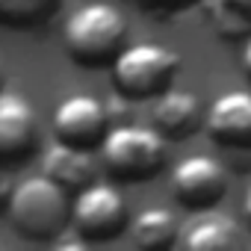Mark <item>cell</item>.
<instances>
[{
	"mask_svg": "<svg viewBox=\"0 0 251 251\" xmlns=\"http://www.w3.org/2000/svg\"><path fill=\"white\" fill-rule=\"evenodd\" d=\"M6 210L15 230L27 239H56L71 219L68 189L48 175L21 180L9 192Z\"/></svg>",
	"mask_w": 251,
	"mask_h": 251,
	"instance_id": "6da1fadb",
	"label": "cell"
},
{
	"mask_svg": "<svg viewBox=\"0 0 251 251\" xmlns=\"http://www.w3.org/2000/svg\"><path fill=\"white\" fill-rule=\"evenodd\" d=\"M127 21L109 3H86L65 24V50L80 65H112L124 48Z\"/></svg>",
	"mask_w": 251,
	"mask_h": 251,
	"instance_id": "7a4b0ae2",
	"label": "cell"
},
{
	"mask_svg": "<svg viewBox=\"0 0 251 251\" xmlns=\"http://www.w3.org/2000/svg\"><path fill=\"white\" fill-rule=\"evenodd\" d=\"M100 157L115 177L145 180L163 169L166 136L157 127L118 124V127H109L106 136L100 139Z\"/></svg>",
	"mask_w": 251,
	"mask_h": 251,
	"instance_id": "3957f363",
	"label": "cell"
},
{
	"mask_svg": "<svg viewBox=\"0 0 251 251\" xmlns=\"http://www.w3.org/2000/svg\"><path fill=\"white\" fill-rule=\"evenodd\" d=\"M180 68V56L163 45H130L112 59V80L124 98H154L166 92Z\"/></svg>",
	"mask_w": 251,
	"mask_h": 251,
	"instance_id": "277c9868",
	"label": "cell"
},
{
	"mask_svg": "<svg viewBox=\"0 0 251 251\" xmlns=\"http://www.w3.org/2000/svg\"><path fill=\"white\" fill-rule=\"evenodd\" d=\"M71 222L86 239H109L127 222V207L112 183H89L71 204Z\"/></svg>",
	"mask_w": 251,
	"mask_h": 251,
	"instance_id": "5b68a950",
	"label": "cell"
},
{
	"mask_svg": "<svg viewBox=\"0 0 251 251\" xmlns=\"http://www.w3.org/2000/svg\"><path fill=\"white\" fill-rule=\"evenodd\" d=\"M227 189V175L225 166L207 154L186 157L183 163L175 166L172 172V192L180 204L189 210H204L213 207Z\"/></svg>",
	"mask_w": 251,
	"mask_h": 251,
	"instance_id": "8992f818",
	"label": "cell"
},
{
	"mask_svg": "<svg viewBox=\"0 0 251 251\" xmlns=\"http://www.w3.org/2000/svg\"><path fill=\"white\" fill-rule=\"evenodd\" d=\"M106 121H109V109L98 98L68 95L65 100H59L53 112V130H56V139L62 142L92 148L106 136Z\"/></svg>",
	"mask_w": 251,
	"mask_h": 251,
	"instance_id": "52a82bcc",
	"label": "cell"
},
{
	"mask_svg": "<svg viewBox=\"0 0 251 251\" xmlns=\"http://www.w3.org/2000/svg\"><path fill=\"white\" fill-rule=\"evenodd\" d=\"M207 133L225 148H251V92L233 89L219 95L204 112Z\"/></svg>",
	"mask_w": 251,
	"mask_h": 251,
	"instance_id": "ba28073f",
	"label": "cell"
},
{
	"mask_svg": "<svg viewBox=\"0 0 251 251\" xmlns=\"http://www.w3.org/2000/svg\"><path fill=\"white\" fill-rule=\"evenodd\" d=\"M36 148V112L24 95L0 92V160L21 163Z\"/></svg>",
	"mask_w": 251,
	"mask_h": 251,
	"instance_id": "9c48e42d",
	"label": "cell"
},
{
	"mask_svg": "<svg viewBox=\"0 0 251 251\" xmlns=\"http://www.w3.org/2000/svg\"><path fill=\"white\" fill-rule=\"evenodd\" d=\"M154 127L166 136V139H186L189 133H195V127L204 118L201 100L192 92L183 89H166L157 95L154 100Z\"/></svg>",
	"mask_w": 251,
	"mask_h": 251,
	"instance_id": "30bf717a",
	"label": "cell"
},
{
	"mask_svg": "<svg viewBox=\"0 0 251 251\" xmlns=\"http://www.w3.org/2000/svg\"><path fill=\"white\" fill-rule=\"evenodd\" d=\"M42 166H45V175L53 177L56 183H62L65 189H83L95 180V160L89 154V148L83 145H71V142H53L45 157H42Z\"/></svg>",
	"mask_w": 251,
	"mask_h": 251,
	"instance_id": "8fae6325",
	"label": "cell"
},
{
	"mask_svg": "<svg viewBox=\"0 0 251 251\" xmlns=\"http://www.w3.org/2000/svg\"><path fill=\"white\" fill-rule=\"evenodd\" d=\"M180 245L192 251H225V248H239L242 236H239V225L230 216L207 213L183 230Z\"/></svg>",
	"mask_w": 251,
	"mask_h": 251,
	"instance_id": "7c38bea8",
	"label": "cell"
},
{
	"mask_svg": "<svg viewBox=\"0 0 251 251\" xmlns=\"http://www.w3.org/2000/svg\"><path fill=\"white\" fill-rule=\"evenodd\" d=\"M130 233H133V242L139 248H166L177 236V219L166 207H151L133 219Z\"/></svg>",
	"mask_w": 251,
	"mask_h": 251,
	"instance_id": "4fadbf2b",
	"label": "cell"
},
{
	"mask_svg": "<svg viewBox=\"0 0 251 251\" xmlns=\"http://www.w3.org/2000/svg\"><path fill=\"white\" fill-rule=\"evenodd\" d=\"M207 15L216 33L225 39L251 36V0H210Z\"/></svg>",
	"mask_w": 251,
	"mask_h": 251,
	"instance_id": "5bb4252c",
	"label": "cell"
},
{
	"mask_svg": "<svg viewBox=\"0 0 251 251\" xmlns=\"http://www.w3.org/2000/svg\"><path fill=\"white\" fill-rule=\"evenodd\" d=\"M59 0H0V24L6 27H36L45 24Z\"/></svg>",
	"mask_w": 251,
	"mask_h": 251,
	"instance_id": "9a60e30c",
	"label": "cell"
},
{
	"mask_svg": "<svg viewBox=\"0 0 251 251\" xmlns=\"http://www.w3.org/2000/svg\"><path fill=\"white\" fill-rule=\"evenodd\" d=\"M133 3L142 6V9H148V12H157V15H172L177 9L192 6L195 0H133Z\"/></svg>",
	"mask_w": 251,
	"mask_h": 251,
	"instance_id": "2e32d148",
	"label": "cell"
},
{
	"mask_svg": "<svg viewBox=\"0 0 251 251\" xmlns=\"http://www.w3.org/2000/svg\"><path fill=\"white\" fill-rule=\"evenodd\" d=\"M53 245H56L59 251H62V248H83V245H86V236H83V233H80V236H56Z\"/></svg>",
	"mask_w": 251,
	"mask_h": 251,
	"instance_id": "e0dca14e",
	"label": "cell"
},
{
	"mask_svg": "<svg viewBox=\"0 0 251 251\" xmlns=\"http://www.w3.org/2000/svg\"><path fill=\"white\" fill-rule=\"evenodd\" d=\"M6 204H9V186L3 180V172H0V210H3Z\"/></svg>",
	"mask_w": 251,
	"mask_h": 251,
	"instance_id": "ac0fdd59",
	"label": "cell"
},
{
	"mask_svg": "<svg viewBox=\"0 0 251 251\" xmlns=\"http://www.w3.org/2000/svg\"><path fill=\"white\" fill-rule=\"evenodd\" d=\"M242 65H245V74L251 77V36L245 42V50H242Z\"/></svg>",
	"mask_w": 251,
	"mask_h": 251,
	"instance_id": "d6986e66",
	"label": "cell"
},
{
	"mask_svg": "<svg viewBox=\"0 0 251 251\" xmlns=\"http://www.w3.org/2000/svg\"><path fill=\"white\" fill-rule=\"evenodd\" d=\"M242 213H245V222L251 225V189L245 192V204H242Z\"/></svg>",
	"mask_w": 251,
	"mask_h": 251,
	"instance_id": "ffe728a7",
	"label": "cell"
},
{
	"mask_svg": "<svg viewBox=\"0 0 251 251\" xmlns=\"http://www.w3.org/2000/svg\"><path fill=\"white\" fill-rule=\"evenodd\" d=\"M0 83H3V68H0Z\"/></svg>",
	"mask_w": 251,
	"mask_h": 251,
	"instance_id": "44dd1931",
	"label": "cell"
}]
</instances>
